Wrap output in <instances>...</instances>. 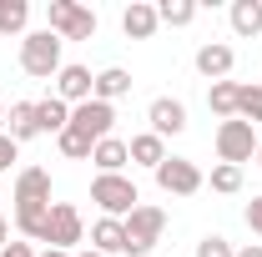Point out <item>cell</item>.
Here are the masks:
<instances>
[{
    "instance_id": "obj_1",
    "label": "cell",
    "mask_w": 262,
    "mask_h": 257,
    "mask_svg": "<svg viewBox=\"0 0 262 257\" xmlns=\"http://www.w3.org/2000/svg\"><path fill=\"white\" fill-rule=\"evenodd\" d=\"M10 202H15V232L31 237V242H46V217H51V172H46V166H20Z\"/></svg>"
},
{
    "instance_id": "obj_2",
    "label": "cell",
    "mask_w": 262,
    "mask_h": 257,
    "mask_svg": "<svg viewBox=\"0 0 262 257\" xmlns=\"http://www.w3.org/2000/svg\"><path fill=\"white\" fill-rule=\"evenodd\" d=\"M61 35H51V31H31L26 40H20V71L26 76H35V81H56L61 76Z\"/></svg>"
},
{
    "instance_id": "obj_3",
    "label": "cell",
    "mask_w": 262,
    "mask_h": 257,
    "mask_svg": "<svg viewBox=\"0 0 262 257\" xmlns=\"http://www.w3.org/2000/svg\"><path fill=\"white\" fill-rule=\"evenodd\" d=\"M91 202L101 207V217H121V222H126L131 212L141 207V192H136V182H131L126 172H111V177H101V172H96V182H91Z\"/></svg>"
},
{
    "instance_id": "obj_4",
    "label": "cell",
    "mask_w": 262,
    "mask_h": 257,
    "mask_svg": "<svg viewBox=\"0 0 262 257\" xmlns=\"http://www.w3.org/2000/svg\"><path fill=\"white\" fill-rule=\"evenodd\" d=\"M96 10L81 5V0H51L46 5V31L61 35V40H91L96 35Z\"/></svg>"
},
{
    "instance_id": "obj_5",
    "label": "cell",
    "mask_w": 262,
    "mask_h": 257,
    "mask_svg": "<svg viewBox=\"0 0 262 257\" xmlns=\"http://www.w3.org/2000/svg\"><path fill=\"white\" fill-rule=\"evenodd\" d=\"M162 232H166V212L151 207V202H141V207L126 217V257H146L157 242H162Z\"/></svg>"
},
{
    "instance_id": "obj_6",
    "label": "cell",
    "mask_w": 262,
    "mask_h": 257,
    "mask_svg": "<svg viewBox=\"0 0 262 257\" xmlns=\"http://www.w3.org/2000/svg\"><path fill=\"white\" fill-rule=\"evenodd\" d=\"M212 141H217V161H227V166H242V161H252V157H257V131L247 126L242 116L222 121Z\"/></svg>"
},
{
    "instance_id": "obj_7",
    "label": "cell",
    "mask_w": 262,
    "mask_h": 257,
    "mask_svg": "<svg viewBox=\"0 0 262 257\" xmlns=\"http://www.w3.org/2000/svg\"><path fill=\"white\" fill-rule=\"evenodd\" d=\"M151 177H157V187H162L166 197H196L202 187H207L202 166H196V161H187V157H166Z\"/></svg>"
},
{
    "instance_id": "obj_8",
    "label": "cell",
    "mask_w": 262,
    "mask_h": 257,
    "mask_svg": "<svg viewBox=\"0 0 262 257\" xmlns=\"http://www.w3.org/2000/svg\"><path fill=\"white\" fill-rule=\"evenodd\" d=\"M81 237H86V217H81V207H71V202H51V217H46V247L71 252Z\"/></svg>"
},
{
    "instance_id": "obj_9",
    "label": "cell",
    "mask_w": 262,
    "mask_h": 257,
    "mask_svg": "<svg viewBox=\"0 0 262 257\" xmlns=\"http://www.w3.org/2000/svg\"><path fill=\"white\" fill-rule=\"evenodd\" d=\"M71 126H81L91 141H106V136H116V106H106V101H81V106H71Z\"/></svg>"
},
{
    "instance_id": "obj_10",
    "label": "cell",
    "mask_w": 262,
    "mask_h": 257,
    "mask_svg": "<svg viewBox=\"0 0 262 257\" xmlns=\"http://www.w3.org/2000/svg\"><path fill=\"white\" fill-rule=\"evenodd\" d=\"M91 91H96V76H91V66H61V76H56V91L51 96L66 101V106H81V101H91Z\"/></svg>"
},
{
    "instance_id": "obj_11",
    "label": "cell",
    "mask_w": 262,
    "mask_h": 257,
    "mask_svg": "<svg viewBox=\"0 0 262 257\" xmlns=\"http://www.w3.org/2000/svg\"><path fill=\"white\" fill-rule=\"evenodd\" d=\"M146 121H151L146 131H157L162 141L166 136H182V131H187V106H182L177 96H157L151 106H146Z\"/></svg>"
},
{
    "instance_id": "obj_12",
    "label": "cell",
    "mask_w": 262,
    "mask_h": 257,
    "mask_svg": "<svg viewBox=\"0 0 262 257\" xmlns=\"http://www.w3.org/2000/svg\"><path fill=\"white\" fill-rule=\"evenodd\" d=\"M192 66H196V76H207V81H227L232 66H237V51H232L227 40H207L192 56Z\"/></svg>"
},
{
    "instance_id": "obj_13",
    "label": "cell",
    "mask_w": 262,
    "mask_h": 257,
    "mask_svg": "<svg viewBox=\"0 0 262 257\" xmlns=\"http://www.w3.org/2000/svg\"><path fill=\"white\" fill-rule=\"evenodd\" d=\"M157 5L151 0H131L126 10H121V31H126V40H151L157 35Z\"/></svg>"
},
{
    "instance_id": "obj_14",
    "label": "cell",
    "mask_w": 262,
    "mask_h": 257,
    "mask_svg": "<svg viewBox=\"0 0 262 257\" xmlns=\"http://www.w3.org/2000/svg\"><path fill=\"white\" fill-rule=\"evenodd\" d=\"M91 252H101V257L126 252V222L121 217H96V227H91Z\"/></svg>"
},
{
    "instance_id": "obj_15",
    "label": "cell",
    "mask_w": 262,
    "mask_h": 257,
    "mask_svg": "<svg viewBox=\"0 0 262 257\" xmlns=\"http://www.w3.org/2000/svg\"><path fill=\"white\" fill-rule=\"evenodd\" d=\"M131 86H136V81H131L126 66H106V71H96V91H91V96L106 101V106H116L121 96H131Z\"/></svg>"
},
{
    "instance_id": "obj_16",
    "label": "cell",
    "mask_w": 262,
    "mask_h": 257,
    "mask_svg": "<svg viewBox=\"0 0 262 257\" xmlns=\"http://www.w3.org/2000/svg\"><path fill=\"white\" fill-rule=\"evenodd\" d=\"M126 152H131V161H136V166H151V172L171 157V152H166V141L157 136V131H136V136L126 141Z\"/></svg>"
},
{
    "instance_id": "obj_17",
    "label": "cell",
    "mask_w": 262,
    "mask_h": 257,
    "mask_svg": "<svg viewBox=\"0 0 262 257\" xmlns=\"http://www.w3.org/2000/svg\"><path fill=\"white\" fill-rule=\"evenodd\" d=\"M5 121H10V141L20 146V141H35L40 136V126H35V101H10V111H5Z\"/></svg>"
},
{
    "instance_id": "obj_18",
    "label": "cell",
    "mask_w": 262,
    "mask_h": 257,
    "mask_svg": "<svg viewBox=\"0 0 262 257\" xmlns=\"http://www.w3.org/2000/svg\"><path fill=\"white\" fill-rule=\"evenodd\" d=\"M35 126H40V136H61V131L71 126V106L56 101V96L35 101Z\"/></svg>"
},
{
    "instance_id": "obj_19",
    "label": "cell",
    "mask_w": 262,
    "mask_h": 257,
    "mask_svg": "<svg viewBox=\"0 0 262 257\" xmlns=\"http://www.w3.org/2000/svg\"><path fill=\"white\" fill-rule=\"evenodd\" d=\"M227 20H232V31L242 35V40H252V35H262V0H232Z\"/></svg>"
},
{
    "instance_id": "obj_20",
    "label": "cell",
    "mask_w": 262,
    "mask_h": 257,
    "mask_svg": "<svg viewBox=\"0 0 262 257\" xmlns=\"http://www.w3.org/2000/svg\"><path fill=\"white\" fill-rule=\"evenodd\" d=\"M91 161H96L101 177H111V172H121V166L131 161V152H126V141H121V136H106V141H96Z\"/></svg>"
},
{
    "instance_id": "obj_21",
    "label": "cell",
    "mask_w": 262,
    "mask_h": 257,
    "mask_svg": "<svg viewBox=\"0 0 262 257\" xmlns=\"http://www.w3.org/2000/svg\"><path fill=\"white\" fill-rule=\"evenodd\" d=\"M237 91H242V81H212V86H207V106H212V116L232 121V116H237Z\"/></svg>"
},
{
    "instance_id": "obj_22",
    "label": "cell",
    "mask_w": 262,
    "mask_h": 257,
    "mask_svg": "<svg viewBox=\"0 0 262 257\" xmlns=\"http://www.w3.org/2000/svg\"><path fill=\"white\" fill-rule=\"evenodd\" d=\"M56 146H61L66 161H91V152H96V141H91L81 126H66L61 136H56Z\"/></svg>"
},
{
    "instance_id": "obj_23",
    "label": "cell",
    "mask_w": 262,
    "mask_h": 257,
    "mask_svg": "<svg viewBox=\"0 0 262 257\" xmlns=\"http://www.w3.org/2000/svg\"><path fill=\"white\" fill-rule=\"evenodd\" d=\"M31 26V0H0V35H20Z\"/></svg>"
},
{
    "instance_id": "obj_24",
    "label": "cell",
    "mask_w": 262,
    "mask_h": 257,
    "mask_svg": "<svg viewBox=\"0 0 262 257\" xmlns=\"http://www.w3.org/2000/svg\"><path fill=\"white\" fill-rule=\"evenodd\" d=\"M157 20H162V26H192L196 20V0H162V5H157Z\"/></svg>"
},
{
    "instance_id": "obj_25",
    "label": "cell",
    "mask_w": 262,
    "mask_h": 257,
    "mask_svg": "<svg viewBox=\"0 0 262 257\" xmlns=\"http://www.w3.org/2000/svg\"><path fill=\"white\" fill-rule=\"evenodd\" d=\"M237 116H242L247 126L262 121V86H242V91H237Z\"/></svg>"
},
{
    "instance_id": "obj_26",
    "label": "cell",
    "mask_w": 262,
    "mask_h": 257,
    "mask_svg": "<svg viewBox=\"0 0 262 257\" xmlns=\"http://www.w3.org/2000/svg\"><path fill=\"white\" fill-rule=\"evenodd\" d=\"M212 192H222V197L242 192V166H227V161H217V166H212Z\"/></svg>"
},
{
    "instance_id": "obj_27",
    "label": "cell",
    "mask_w": 262,
    "mask_h": 257,
    "mask_svg": "<svg viewBox=\"0 0 262 257\" xmlns=\"http://www.w3.org/2000/svg\"><path fill=\"white\" fill-rule=\"evenodd\" d=\"M192 257H237V247H232L222 232H207V237L196 242V252H192Z\"/></svg>"
},
{
    "instance_id": "obj_28",
    "label": "cell",
    "mask_w": 262,
    "mask_h": 257,
    "mask_svg": "<svg viewBox=\"0 0 262 257\" xmlns=\"http://www.w3.org/2000/svg\"><path fill=\"white\" fill-rule=\"evenodd\" d=\"M10 161H20V146H15L10 136H0V177L10 172Z\"/></svg>"
},
{
    "instance_id": "obj_29",
    "label": "cell",
    "mask_w": 262,
    "mask_h": 257,
    "mask_svg": "<svg viewBox=\"0 0 262 257\" xmlns=\"http://www.w3.org/2000/svg\"><path fill=\"white\" fill-rule=\"evenodd\" d=\"M247 227L262 237V197H252V202H247Z\"/></svg>"
},
{
    "instance_id": "obj_30",
    "label": "cell",
    "mask_w": 262,
    "mask_h": 257,
    "mask_svg": "<svg viewBox=\"0 0 262 257\" xmlns=\"http://www.w3.org/2000/svg\"><path fill=\"white\" fill-rule=\"evenodd\" d=\"M0 257H35V252H31V242H5Z\"/></svg>"
},
{
    "instance_id": "obj_31",
    "label": "cell",
    "mask_w": 262,
    "mask_h": 257,
    "mask_svg": "<svg viewBox=\"0 0 262 257\" xmlns=\"http://www.w3.org/2000/svg\"><path fill=\"white\" fill-rule=\"evenodd\" d=\"M237 257H262V242H247V247H242Z\"/></svg>"
},
{
    "instance_id": "obj_32",
    "label": "cell",
    "mask_w": 262,
    "mask_h": 257,
    "mask_svg": "<svg viewBox=\"0 0 262 257\" xmlns=\"http://www.w3.org/2000/svg\"><path fill=\"white\" fill-rule=\"evenodd\" d=\"M35 257H76V252H61V247H46V252H35Z\"/></svg>"
},
{
    "instance_id": "obj_33",
    "label": "cell",
    "mask_w": 262,
    "mask_h": 257,
    "mask_svg": "<svg viewBox=\"0 0 262 257\" xmlns=\"http://www.w3.org/2000/svg\"><path fill=\"white\" fill-rule=\"evenodd\" d=\"M5 242H10V222L0 217V247H5Z\"/></svg>"
},
{
    "instance_id": "obj_34",
    "label": "cell",
    "mask_w": 262,
    "mask_h": 257,
    "mask_svg": "<svg viewBox=\"0 0 262 257\" xmlns=\"http://www.w3.org/2000/svg\"><path fill=\"white\" fill-rule=\"evenodd\" d=\"M0 136H5V106H0Z\"/></svg>"
},
{
    "instance_id": "obj_35",
    "label": "cell",
    "mask_w": 262,
    "mask_h": 257,
    "mask_svg": "<svg viewBox=\"0 0 262 257\" xmlns=\"http://www.w3.org/2000/svg\"><path fill=\"white\" fill-rule=\"evenodd\" d=\"M252 161H257V166H262V141H257V157H252Z\"/></svg>"
},
{
    "instance_id": "obj_36",
    "label": "cell",
    "mask_w": 262,
    "mask_h": 257,
    "mask_svg": "<svg viewBox=\"0 0 262 257\" xmlns=\"http://www.w3.org/2000/svg\"><path fill=\"white\" fill-rule=\"evenodd\" d=\"M76 257H101V252H76Z\"/></svg>"
}]
</instances>
